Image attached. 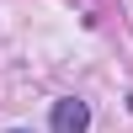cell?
Wrapping results in <instances>:
<instances>
[{"label": "cell", "mask_w": 133, "mask_h": 133, "mask_svg": "<svg viewBox=\"0 0 133 133\" xmlns=\"http://www.w3.org/2000/svg\"><path fill=\"white\" fill-rule=\"evenodd\" d=\"M85 128H91V107H85L80 96L53 101V133H85Z\"/></svg>", "instance_id": "1"}, {"label": "cell", "mask_w": 133, "mask_h": 133, "mask_svg": "<svg viewBox=\"0 0 133 133\" xmlns=\"http://www.w3.org/2000/svg\"><path fill=\"white\" fill-rule=\"evenodd\" d=\"M11 133H21V128H11Z\"/></svg>", "instance_id": "2"}]
</instances>
